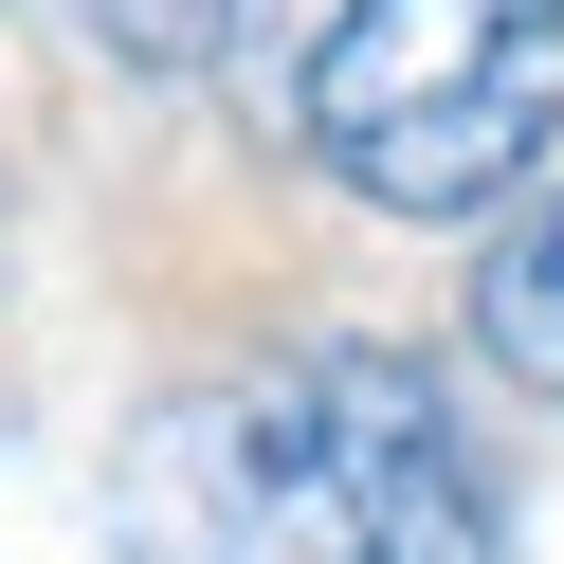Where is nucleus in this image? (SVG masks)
<instances>
[{
  "mask_svg": "<svg viewBox=\"0 0 564 564\" xmlns=\"http://www.w3.org/2000/svg\"><path fill=\"white\" fill-rule=\"evenodd\" d=\"M310 147L382 219H491L564 147V0H346L310 37Z\"/></svg>",
  "mask_w": 564,
  "mask_h": 564,
  "instance_id": "nucleus-1",
  "label": "nucleus"
},
{
  "mask_svg": "<svg viewBox=\"0 0 564 564\" xmlns=\"http://www.w3.org/2000/svg\"><path fill=\"white\" fill-rule=\"evenodd\" d=\"M474 328H491V365H510V382H546V401H564V200H546L528 237H491Z\"/></svg>",
  "mask_w": 564,
  "mask_h": 564,
  "instance_id": "nucleus-3",
  "label": "nucleus"
},
{
  "mask_svg": "<svg viewBox=\"0 0 564 564\" xmlns=\"http://www.w3.org/2000/svg\"><path fill=\"white\" fill-rule=\"evenodd\" d=\"M237 437H256L273 510L328 564H491L474 437H455V401L419 365H382V346H310V365L237 382Z\"/></svg>",
  "mask_w": 564,
  "mask_h": 564,
  "instance_id": "nucleus-2",
  "label": "nucleus"
},
{
  "mask_svg": "<svg viewBox=\"0 0 564 564\" xmlns=\"http://www.w3.org/2000/svg\"><path fill=\"white\" fill-rule=\"evenodd\" d=\"M55 19H74L91 55H128V74H219L256 0H55Z\"/></svg>",
  "mask_w": 564,
  "mask_h": 564,
  "instance_id": "nucleus-4",
  "label": "nucleus"
}]
</instances>
